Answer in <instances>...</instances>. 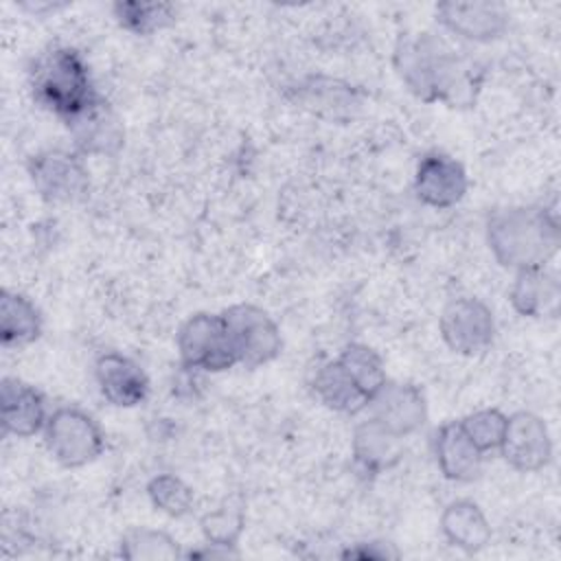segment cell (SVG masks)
<instances>
[{"instance_id": "1", "label": "cell", "mask_w": 561, "mask_h": 561, "mask_svg": "<svg viewBox=\"0 0 561 561\" xmlns=\"http://www.w3.org/2000/svg\"><path fill=\"white\" fill-rule=\"evenodd\" d=\"M394 66L416 96L451 107L471 105L482 81V68L473 59L458 55L432 33L403 37L394 50Z\"/></svg>"}, {"instance_id": "2", "label": "cell", "mask_w": 561, "mask_h": 561, "mask_svg": "<svg viewBox=\"0 0 561 561\" xmlns=\"http://www.w3.org/2000/svg\"><path fill=\"white\" fill-rule=\"evenodd\" d=\"M31 88L37 103L66 121V125H72L103 101L94 90L85 59L70 46L48 48L35 59Z\"/></svg>"}, {"instance_id": "3", "label": "cell", "mask_w": 561, "mask_h": 561, "mask_svg": "<svg viewBox=\"0 0 561 561\" xmlns=\"http://www.w3.org/2000/svg\"><path fill=\"white\" fill-rule=\"evenodd\" d=\"M486 239L502 265L543 267L559 248V224L546 208H506L489 219Z\"/></svg>"}, {"instance_id": "4", "label": "cell", "mask_w": 561, "mask_h": 561, "mask_svg": "<svg viewBox=\"0 0 561 561\" xmlns=\"http://www.w3.org/2000/svg\"><path fill=\"white\" fill-rule=\"evenodd\" d=\"M46 447L64 467H81L101 456L105 440L96 421L79 408L55 410L44 425Z\"/></svg>"}, {"instance_id": "5", "label": "cell", "mask_w": 561, "mask_h": 561, "mask_svg": "<svg viewBox=\"0 0 561 561\" xmlns=\"http://www.w3.org/2000/svg\"><path fill=\"white\" fill-rule=\"evenodd\" d=\"M178 351H180L182 364L188 368L219 373L239 364L234 344L230 340V333L221 313L191 316L178 333Z\"/></svg>"}, {"instance_id": "6", "label": "cell", "mask_w": 561, "mask_h": 561, "mask_svg": "<svg viewBox=\"0 0 561 561\" xmlns=\"http://www.w3.org/2000/svg\"><path fill=\"white\" fill-rule=\"evenodd\" d=\"M237 359L243 366H261L280 353V331L276 322L254 305H234L224 313Z\"/></svg>"}, {"instance_id": "7", "label": "cell", "mask_w": 561, "mask_h": 561, "mask_svg": "<svg viewBox=\"0 0 561 561\" xmlns=\"http://www.w3.org/2000/svg\"><path fill=\"white\" fill-rule=\"evenodd\" d=\"M493 313L478 298H454L443 309V340L460 355L484 353L493 342Z\"/></svg>"}, {"instance_id": "8", "label": "cell", "mask_w": 561, "mask_h": 561, "mask_svg": "<svg viewBox=\"0 0 561 561\" xmlns=\"http://www.w3.org/2000/svg\"><path fill=\"white\" fill-rule=\"evenodd\" d=\"M28 173L37 193L48 202H75L88 191V171L83 162L75 153L61 149L33 156Z\"/></svg>"}, {"instance_id": "9", "label": "cell", "mask_w": 561, "mask_h": 561, "mask_svg": "<svg viewBox=\"0 0 561 561\" xmlns=\"http://www.w3.org/2000/svg\"><path fill=\"white\" fill-rule=\"evenodd\" d=\"M500 449L504 460L517 471H539L552 458L548 427L530 412H517L506 419Z\"/></svg>"}, {"instance_id": "10", "label": "cell", "mask_w": 561, "mask_h": 561, "mask_svg": "<svg viewBox=\"0 0 561 561\" xmlns=\"http://www.w3.org/2000/svg\"><path fill=\"white\" fill-rule=\"evenodd\" d=\"M368 408H373L370 419L399 438L419 430L427 416L423 392L412 383L386 381L370 399Z\"/></svg>"}, {"instance_id": "11", "label": "cell", "mask_w": 561, "mask_h": 561, "mask_svg": "<svg viewBox=\"0 0 561 561\" xmlns=\"http://www.w3.org/2000/svg\"><path fill=\"white\" fill-rule=\"evenodd\" d=\"M416 197L434 208H449L467 193V173L460 162L445 153H427L421 158L414 178Z\"/></svg>"}, {"instance_id": "12", "label": "cell", "mask_w": 561, "mask_h": 561, "mask_svg": "<svg viewBox=\"0 0 561 561\" xmlns=\"http://www.w3.org/2000/svg\"><path fill=\"white\" fill-rule=\"evenodd\" d=\"M436 15L447 31L473 42L495 39L508 26V11L500 2H440Z\"/></svg>"}, {"instance_id": "13", "label": "cell", "mask_w": 561, "mask_h": 561, "mask_svg": "<svg viewBox=\"0 0 561 561\" xmlns=\"http://www.w3.org/2000/svg\"><path fill=\"white\" fill-rule=\"evenodd\" d=\"M101 394L118 408H134L145 401L149 381L142 368L121 353H103L94 366Z\"/></svg>"}, {"instance_id": "14", "label": "cell", "mask_w": 561, "mask_h": 561, "mask_svg": "<svg viewBox=\"0 0 561 561\" xmlns=\"http://www.w3.org/2000/svg\"><path fill=\"white\" fill-rule=\"evenodd\" d=\"M0 408L4 432L15 436H33L48 421L42 394L20 379H2Z\"/></svg>"}, {"instance_id": "15", "label": "cell", "mask_w": 561, "mask_h": 561, "mask_svg": "<svg viewBox=\"0 0 561 561\" xmlns=\"http://www.w3.org/2000/svg\"><path fill=\"white\" fill-rule=\"evenodd\" d=\"M561 300V285L554 272L546 267L519 270L511 289V302L522 316L541 318L557 316Z\"/></svg>"}, {"instance_id": "16", "label": "cell", "mask_w": 561, "mask_h": 561, "mask_svg": "<svg viewBox=\"0 0 561 561\" xmlns=\"http://www.w3.org/2000/svg\"><path fill=\"white\" fill-rule=\"evenodd\" d=\"M436 460L445 478L467 482L480 473L482 451L469 440L460 421H451L436 434Z\"/></svg>"}, {"instance_id": "17", "label": "cell", "mask_w": 561, "mask_h": 561, "mask_svg": "<svg viewBox=\"0 0 561 561\" xmlns=\"http://www.w3.org/2000/svg\"><path fill=\"white\" fill-rule=\"evenodd\" d=\"M440 526L445 537L465 552H478L491 539V526L484 513L469 500L451 502L440 517Z\"/></svg>"}, {"instance_id": "18", "label": "cell", "mask_w": 561, "mask_h": 561, "mask_svg": "<svg viewBox=\"0 0 561 561\" xmlns=\"http://www.w3.org/2000/svg\"><path fill=\"white\" fill-rule=\"evenodd\" d=\"M83 153H114L123 142V129L107 103H96L88 114L68 125Z\"/></svg>"}, {"instance_id": "19", "label": "cell", "mask_w": 561, "mask_h": 561, "mask_svg": "<svg viewBox=\"0 0 561 561\" xmlns=\"http://www.w3.org/2000/svg\"><path fill=\"white\" fill-rule=\"evenodd\" d=\"M355 460L370 473L392 467L401 458L399 436L381 427L375 419L362 423L353 436Z\"/></svg>"}, {"instance_id": "20", "label": "cell", "mask_w": 561, "mask_h": 561, "mask_svg": "<svg viewBox=\"0 0 561 561\" xmlns=\"http://www.w3.org/2000/svg\"><path fill=\"white\" fill-rule=\"evenodd\" d=\"M42 318L35 305L22 294L2 289L0 294V335L4 346H22L37 340Z\"/></svg>"}, {"instance_id": "21", "label": "cell", "mask_w": 561, "mask_h": 561, "mask_svg": "<svg viewBox=\"0 0 561 561\" xmlns=\"http://www.w3.org/2000/svg\"><path fill=\"white\" fill-rule=\"evenodd\" d=\"M313 390L324 405L346 414H357L370 403V399L355 386L337 359L318 370Z\"/></svg>"}, {"instance_id": "22", "label": "cell", "mask_w": 561, "mask_h": 561, "mask_svg": "<svg viewBox=\"0 0 561 561\" xmlns=\"http://www.w3.org/2000/svg\"><path fill=\"white\" fill-rule=\"evenodd\" d=\"M337 362L368 399H373L379 392V388L388 381L381 357L366 344H348L337 357Z\"/></svg>"}, {"instance_id": "23", "label": "cell", "mask_w": 561, "mask_h": 561, "mask_svg": "<svg viewBox=\"0 0 561 561\" xmlns=\"http://www.w3.org/2000/svg\"><path fill=\"white\" fill-rule=\"evenodd\" d=\"M114 15L123 28L149 35L175 20V7L169 2H116Z\"/></svg>"}, {"instance_id": "24", "label": "cell", "mask_w": 561, "mask_h": 561, "mask_svg": "<svg viewBox=\"0 0 561 561\" xmlns=\"http://www.w3.org/2000/svg\"><path fill=\"white\" fill-rule=\"evenodd\" d=\"M121 552L125 559H175L180 557L178 541L167 533L151 528H134L121 541Z\"/></svg>"}, {"instance_id": "25", "label": "cell", "mask_w": 561, "mask_h": 561, "mask_svg": "<svg viewBox=\"0 0 561 561\" xmlns=\"http://www.w3.org/2000/svg\"><path fill=\"white\" fill-rule=\"evenodd\" d=\"M147 493H149L153 506H158L160 511H164L173 517L186 515L193 504V491L180 478H175L171 473L156 476L149 482Z\"/></svg>"}, {"instance_id": "26", "label": "cell", "mask_w": 561, "mask_h": 561, "mask_svg": "<svg viewBox=\"0 0 561 561\" xmlns=\"http://www.w3.org/2000/svg\"><path fill=\"white\" fill-rule=\"evenodd\" d=\"M460 427L469 436V440L484 454L489 449H497L504 436L506 416L497 410H480L460 421Z\"/></svg>"}, {"instance_id": "27", "label": "cell", "mask_w": 561, "mask_h": 561, "mask_svg": "<svg viewBox=\"0 0 561 561\" xmlns=\"http://www.w3.org/2000/svg\"><path fill=\"white\" fill-rule=\"evenodd\" d=\"M202 530H204V537L217 548L234 546V541L243 530V515L239 508H226V506L217 508L204 515Z\"/></svg>"}]
</instances>
